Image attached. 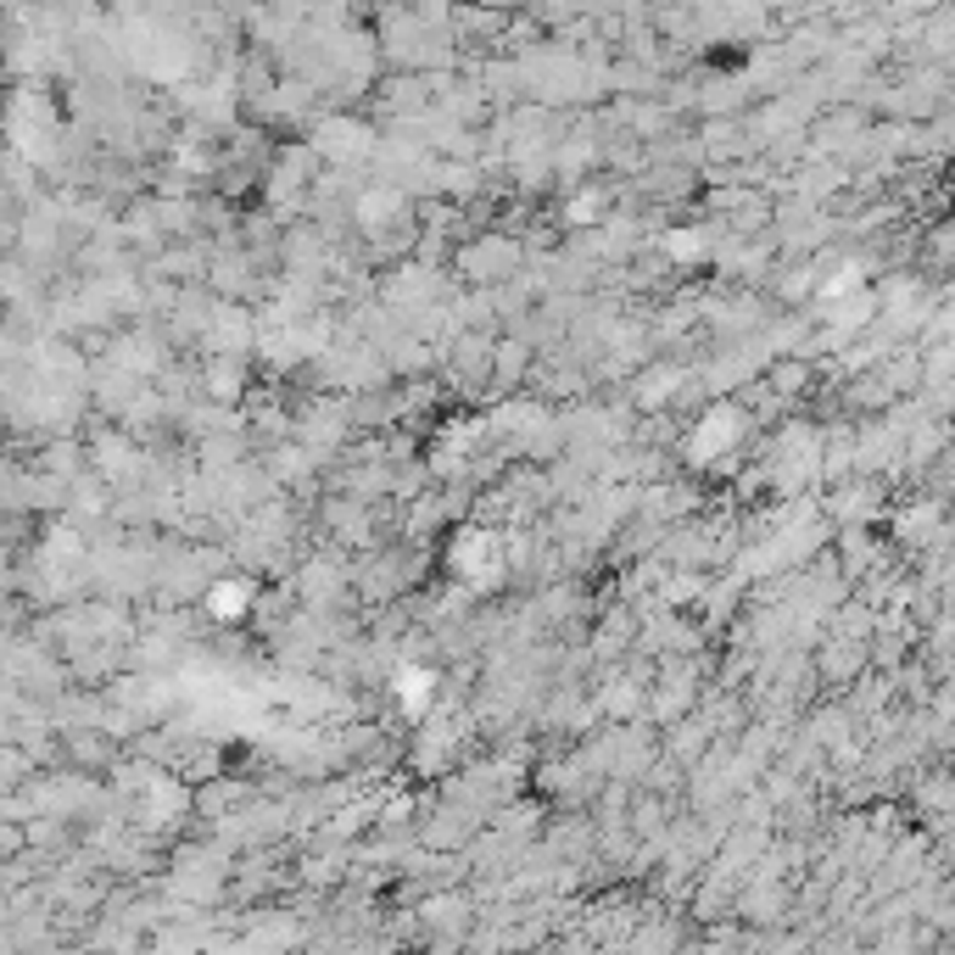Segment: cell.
Masks as SVG:
<instances>
[{
    "label": "cell",
    "instance_id": "4",
    "mask_svg": "<svg viewBox=\"0 0 955 955\" xmlns=\"http://www.w3.org/2000/svg\"><path fill=\"white\" fill-rule=\"evenodd\" d=\"M721 442H738V413H709V425H698V436H693L698 458H709Z\"/></svg>",
    "mask_w": 955,
    "mask_h": 955
},
{
    "label": "cell",
    "instance_id": "2",
    "mask_svg": "<svg viewBox=\"0 0 955 955\" xmlns=\"http://www.w3.org/2000/svg\"><path fill=\"white\" fill-rule=\"evenodd\" d=\"M397 698H402V709L420 721V715L431 709V698H436V671L431 666H408L402 677H397Z\"/></svg>",
    "mask_w": 955,
    "mask_h": 955
},
{
    "label": "cell",
    "instance_id": "3",
    "mask_svg": "<svg viewBox=\"0 0 955 955\" xmlns=\"http://www.w3.org/2000/svg\"><path fill=\"white\" fill-rule=\"evenodd\" d=\"M247 604H252V587H247V581H218V587L207 592V610H213L218 621H241Z\"/></svg>",
    "mask_w": 955,
    "mask_h": 955
},
{
    "label": "cell",
    "instance_id": "1",
    "mask_svg": "<svg viewBox=\"0 0 955 955\" xmlns=\"http://www.w3.org/2000/svg\"><path fill=\"white\" fill-rule=\"evenodd\" d=\"M453 570L469 576V581H492V576L503 570L498 543H492V536H481V531H464V536H458V548H453Z\"/></svg>",
    "mask_w": 955,
    "mask_h": 955
}]
</instances>
